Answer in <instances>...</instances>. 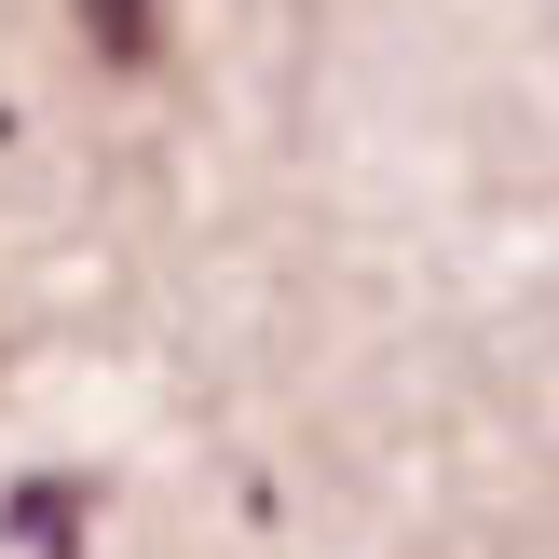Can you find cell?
I'll use <instances>...</instances> for the list:
<instances>
[{
    "label": "cell",
    "instance_id": "2",
    "mask_svg": "<svg viewBox=\"0 0 559 559\" xmlns=\"http://www.w3.org/2000/svg\"><path fill=\"white\" fill-rule=\"evenodd\" d=\"M69 14H82V41H96L109 69H151L164 55V0H69Z\"/></svg>",
    "mask_w": 559,
    "mask_h": 559
},
{
    "label": "cell",
    "instance_id": "1",
    "mask_svg": "<svg viewBox=\"0 0 559 559\" xmlns=\"http://www.w3.org/2000/svg\"><path fill=\"white\" fill-rule=\"evenodd\" d=\"M82 533H96V491L82 478H27L14 491V546L27 559H82Z\"/></svg>",
    "mask_w": 559,
    "mask_h": 559
}]
</instances>
